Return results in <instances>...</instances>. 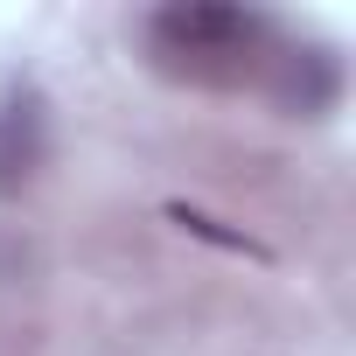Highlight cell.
Here are the masks:
<instances>
[{
  "label": "cell",
  "mask_w": 356,
  "mask_h": 356,
  "mask_svg": "<svg viewBox=\"0 0 356 356\" xmlns=\"http://www.w3.org/2000/svg\"><path fill=\"white\" fill-rule=\"evenodd\" d=\"M259 42H266V22L252 8H224V0H175L154 15V49L175 70L210 77V84H231Z\"/></svg>",
  "instance_id": "cell-1"
},
{
  "label": "cell",
  "mask_w": 356,
  "mask_h": 356,
  "mask_svg": "<svg viewBox=\"0 0 356 356\" xmlns=\"http://www.w3.org/2000/svg\"><path fill=\"white\" fill-rule=\"evenodd\" d=\"M49 161V112L35 91L0 98V196H22Z\"/></svg>",
  "instance_id": "cell-2"
},
{
  "label": "cell",
  "mask_w": 356,
  "mask_h": 356,
  "mask_svg": "<svg viewBox=\"0 0 356 356\" xmlns=\"http://www.w3.org/2000/svg\"><path fill=\"white\" fill-rule=\"evenodd\" d=\"M280 105L300 112V119L328 112V105H335V56H328V49H300V56H286V70H280Z\"/></svg>",
  "instance_id": "cell-3"
},
{
  "label": "cell",
  "mask_w": 356,
  "mask_h": 356,
  "mask_svg": "<svg viewBox=\"0 0 356 356\" xmlns=\"http://www.w3.org/2000/svg\"><path fill=\"white\" fill-rule=\"evenodd\" d=\"M168 217H175V224H182V231H196V238H210V245H224V252H252V259H266V252H259V245H252L245 231H224L217 217H203V210H189V203H175Z\"/></svg>",
  "instance_id": "cell-4"
}]
</instances>
